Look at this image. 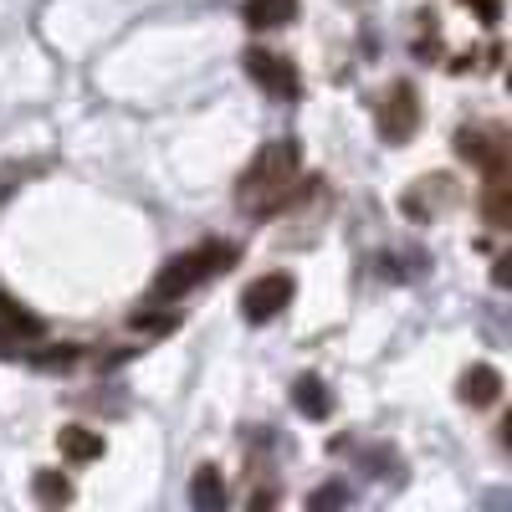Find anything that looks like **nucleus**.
<instances>
[{"mask_svg":"<svg viewBox=\"0 0 512 512\" xmlns=\"http://www.w3.org/2000/svg\"><path fill=\"white\" fill-rule=\"evenodd\" d=\"M31 497H36L41 507H67V502H72V482H67L62 472H36V477H31Z\"/></svg>","mask_w":512,"mask_h":512,"instance_id":"4468645a","label":"nucleus"},{"mask_svg":"<svg viewBox=\"0 0 512 512\" xmlns=\"http://www.w3.org/2000/svg\"><path fill=\"white\" fill-rule=\"evenodd\" d=\"M128 323H134V328H144V333H169V328L180 323V313H134Z\"/></svg>","mask_w":512,"mask_h":512,"instance_id":"dca6fc26","label":"nucleus"},{"mask_svg":"<svg viewBox=\"0 0 512 512\" xmlns=\"http://www.w3.org/2000/svg\"><path fill=\"white\" fill-rule=\"evenodd\" d=\"M292 405L303 410L308 420H328L333 415V395H328V384L318 374H303V379L292 384Z\"/></svg>","mask_w":512,"mask_h":512,"instance_id":"9d476101","label":"nucleus"},{"mask_svg":"<svg viewBox=\"0 0 512 512\" xmlns=\"http://www.w3.org/2000/svg\"><path fill=\"white\" fill-rule=\"evenodd\" d=\"M57 446L67 461H98L103 456V436L98 431H82V425H67V431H57Z\"/></svg>","mask_w":512,"mask_h":512,"instance_id":"ddd939ff","label":"nucleus"},{"mask_svg":"<svg viewBox=\"0 0 512 512\" xmlns=\"http://www.w3.org/2000/svg\"><path fill=\"white\" fill-rule=\"evenodd\" d=\"M236 256H241V251H236L231 241H200L195 251L169 256V262L159 267V277H154V297H159V303H175V297L195 292L200 282H210L216 272H226Z\"/></svg>","mask_w":512,"mask_h":512,"instance_id":"f03ea898","label":"nucleus"},{"mask_svg":"<svg viewBox=\"0 0 512 512\" xmlns=\"http://www.w3.org/2000/svg\"><path fill=\"white\" fill-rule=\"evenodd\" d=\"M190 502H195L200 512H226V482H221L216 466H200V472H195V482H190Z\"/></svg>","mask_w":512,"mask_h":512,"instance_id":"f8f14e48","label":"nucleus"},{"mask_svg":"<svg viewBox=\"0 0 512 512\" xmlns=\"http://www.w3.org/2000/svg\"><path fill=\"white\" fill-rule=\"evenodd\" d=\"M0 323H6L11 333H21V338H41V318H31L26 308H16L6 292H0Z\"/></svg>","mask_w":512,"mask_h":512,"instance_id":"2eb2a0df","label":"nucleus"},{"mask_svg":"<svg viewBox=\"0 0 512 512\" xmlns=\"http://www.w3.org/2000/svg\"><path fill=\"white\" fill-rule=\"evenodd\" d=\"M21 344H26V338H21V333H11L6 323H0V359H21Z\"/></svg>","mask_w":512,"mask_h":512,"instance_id":"a211bd4d","label":"nucleus"},{"mask_svg":"<svg viewBox=\"0 0 512 512\" xmlns=\"http://www.w3.org/2000/svg\"><path fill=\"white\" fill-rule=\"evenodd\" d=\"M292 292H297V282L287 277V272H267V277H256L246 292H241V318L246 323H272V318H282V308L292 303Z\"/></svg>","mask_w":512,"mask_h":512,"instance_id":"423d86ee","label":"nucleus"},{"mask_svg":"<svg viewBox=\"0 0 512 512\" xmlns=\"http://www.w3.org/2000/svg\"><path fill=\"white\" fill-rule=\"evenodd\" d=\"M303 185V149L297 139H272L262 154H256L241 180H236V210L251 221H267L292 200V190Z\"/></svg>","mask_w":512,"mask_h":512,"instance_id":"f257e3e1","label":"nucleus"},{"mask_svg":"<svg viewBox=\"0 0 512 512\" xmlns=\"http://www.w3.org/2000/svg\"><path fill=\"white\" fill-rule=\"evenodd\" d=\"M374 123H379V139L384 144H410L415 128H420V93L415 82H390L374 108Z\"/></svg>","mask_w":512,"mask_h":512,"instance_id":"7ed1b4c3","label":"nucleus"},{"mask_svg":"<svg viewBox=\"0 0 512 512\" xmlns=\"http://www.w3.org/2000/svg\"><path fill=\"white\" fill-rule=\"evenodd\" d=\"M461 200V190H456V180L451 175H431V180H415V190L405 195V210L410 216H441V210H451Z\"/></svg>","mask_w":512,"mask_h":512,"instance_id":"0eeeda50","label":"nucleus"},{"mask_svg":"<svg viewBox=\"0 0 512 512\" xmlns=\"http://www.w3.org/2000/svg\"><path fill=\"white\" fill-rule=\"evenodd\" d=\"M36 364H41V369H67V364H77V349H57V354H36Z\"/></svg>","mask_w":512,"mask_h":512,"instance_id":"6ab92c4d","label":"nucleus"},{"mask_svg":"<svg viewBox=\"0 0 512 512\" xmlns=\"http://www.w3.org/2000/svg\"><path fill=\"white\" fill-rule=\"evenodd\" d=\"M482 210H487V226H497V231L512 226V175H487Z\"/></svg>","mask_w":512,"mask_h":512,"instance_id":"9b49d317","label":"nucleus"},{"mask_svg":"<svg viewBox=\"0 0 512 512\" xmlns=\"http://www.w3.org/2000/svg\"><path fill=\"white\" fill-rule=\"evenodd\" d=\"M272 502H277V492H272V487H267V492H251V507H256V512L272 507Z\"/></svg>","mask_w":512,"mask_h":512,"instance_id":"412c9836","label":"nucleus"},{"mask_svg":"<svg viewBox=\"0 0 512 512\" xmlns=\"http://www.w3.org/2000/svg\"><path fill=\"white\" fill-rule=\"evenodd\" d=\"M456 154L466 164L487 169V175H512V144H507V128L497 123H472L456 134Z\"/></svg>","mask_w":512,"mask_h":512,"instance_id":"20e7f679","label":"nucleus"},{"mask_svg":"<svg viewBox=\"0 0 512 512\" xmlns=\"http://www.w3.org/2000/svg\"><path fill=\"white\" fill-rule=\"evenodd\" d=\"M297 21V0H246V26L251 31H282Z\"/></svg>","mask_w":512,"mask_h":512,"instance_id":"1a4fd4ad","label":"nucleus"},{"mask_svg":"<svg viewBox=\"0 0 512 512\" xmlns=\"http://www.w3.org/2000/svg\"><path fill=\"white\" fill-rule=\"evenodd\" d=\"M466 6H477V16H482V21H497V16H502L497 0H466Z\"/></svg>","mask_w":512,"mask_h":512,"instance_id":"aec40b11","label":"nucleus"},{"mask_svg":"<svg viewBox=\"0 0 512 512\" xmlns=\"http://www.w3.org/2000/svg\"><path fill=\"white\" fill-rule=\"evenodd\" d=\"M344 502H349V487H323V492H313V497H308V507H313V512H323V507H344Z\"/></svg>","mask_w":512,"mask_h":512,"instance_id":"f3484780","label":"nucleus"},{"mask_svg":"<svg viewBox=\"0 0 512 512\" xmlns=\"http://www.w3.org/2000/svg\"><path fill=\"white\" fill-rule=\"evenodd\" d=\"M456 400L472 405V410L497 405V400H502V374H497L492 364H472V369L461 374V384H456Z\"/></svg>","mask_w":512,"mask_h":512,"instance_id":"6e6552de","label":"nucleus"},{"mask_svg":"<svg viewBox=\"0 0 512 512\" xmlns=\"http://www.w3.org/2000/svg\"><path fill=\"white\" fill-rule=\"evenodd\" d=\"M241 62H246V72H251V82H256V88H262L267 98H277V103H292V98H297V88H303V82H297V67H292V57H282V52L251 47Z\"/></svg>","mask_w":512,"mask_h":512,"instance_id":"39448f33","label":"nucleus"}]
</instances>
